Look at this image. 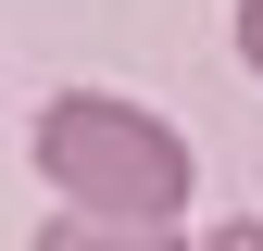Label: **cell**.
Here are the masks:
<instances>
[{
	"label": "cell",
	"instance_id": "cell-1",
	"mask_svg": "<svg viewBox=\"0 0 263 251\" xmlns=\"http://www.w3.org/2000/svg\"><path fill=\"white\" fill-rule=\"evenodd\" d=\"M38 176L63 188V213H101V226H163V239H176L188 188H201L188 138H176L151 101H113V88H63V101L38 113Z\"/></svg>",
	"mask_w": 263,
	"mask_h": 251
},
{
	"label": "cell",
	"instance_id": "cell-2",
	"mask_svg": "<svg viewBox=\"0 0 263 251\" xmlns=\"http://www.w3.org/2000/svg\"><path fill=\"white\" fill-rule=\"evenodd\" d=\"M25 251H176V239H163V226H101V213H50Z\"/></svg>",
	"mask_w": 263,
	"mask_h": 251
},
{
	"label": "cell",
	"instance_id": "cell-3",
	"mask_svg": "<svg viewBox=\"0 0 263 251\" xmlns=\"http://www.w3.org/2000/svg\"><path fill=\"white\" fill-rule=\"evenodd\" d=\"M238 63L263 76V0H238Z\"/></svg>",
	"mask_w": 263,
	"mask_h": 251
},
{
	"label": "cell",
	"instance_id": "cell-4",
	"mask_svg": "<svg viewBox=\"0 0 263 251\" xmlns=\"http://www.w3.org/2000/svg\"><path fill=\"white\" fill-rule=\"evenodd\" d=\"M201 251H263V226H213V239H201Z\"/></svg>",
	"mask_w": 263,
	"mask_h": 251
}]
</instances>
